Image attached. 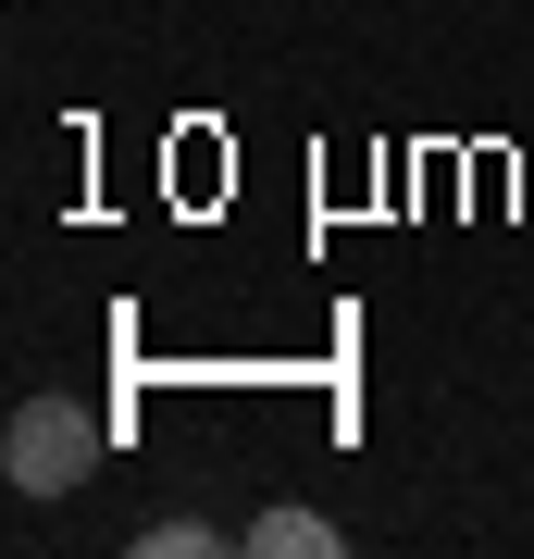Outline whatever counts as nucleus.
Instances as JSON below:
<instances>
[{
	"label": "nucleus",
	"instance_id": "nucleus-1",
	"mask_svg": "<svg viewBox=\"0 0 534 559\" xmlns=\"http://www.w3.org/2000/svg\"><path fill=\"white\" fill-rule=\"evenodd\" d=\"M0 460H13V485H25V498H62V485H87L99 423H87L75 399H25V411H13V436H0Z\"/></svg>",
	"mask_w": 534,
	"mask_h": 559
},
{
	"label": "nucleus",
	"instance_id": "nucleus-2",
	"mask_svg": "<svg viewBox=\"0 0 534 559\" xmlns=\"http://www.w3.org/2000/svg\"><path fill=\"white\" fill-rule=\"evenodd\" d=\"M249 547H261V559H336V522H323V510H261Z\"/></svg>",
	"mask_w": 534,
	"mask_h": 559
}]
</instances>
